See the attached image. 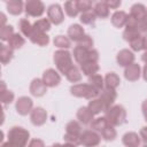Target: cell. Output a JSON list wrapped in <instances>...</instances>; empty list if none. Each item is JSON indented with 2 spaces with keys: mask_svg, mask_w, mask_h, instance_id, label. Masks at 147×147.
I'll return each mask as SVG.
<instances>
[{
  "mask_svg": "<svg viewBox=\"0 0 147 147\" xmlns=\"http://www.w3.org/2000/svg\"><path fill=\"white\" fill-rule=\"evenodd\" d=\"M8 141L2 142L1 147H26L30 132L22 126H13L8 131Z\"/></svg>",
  "mask_w": 147,
  "mask_h": 147,
  "instance_id": "cell-1",
  "label": "cell"
},
{
  "mask_svg": "<svg viewBox=\"0 0 147 147\" xmlns=\"http://www.w3.org/2000/svg\"><path fill=\"white\" fill-rule=\"evenodd\" d=\"M105 118L111 126H119L126 122V110L121 105H114L105 111Z\"/></svg>",
  "mask_w": 147,
  "mask_h": 147,
  "instance_id": "cell-2",
  "label": "cell"
},
{
  "mask_svg": "<svg viewBox=\"0 0 147 147\" xmlns=\"http://www.w3.org/2000/svg\"><path fill=\"white\" fill-rule=\"evenodd\" d=\"M53 61L56 65L57 71H60L63 75H67V72L74 67L72 64V56L67 49H59L54 53Z\"/></svg>",
  "mask_w": 147,
  "mask_h": 147,
  "instance_id": "cell-3",
  "label": "cell"
},
{
  "mask_svg": "<svg viewBox=\"0 0 147 147\" xmlns=\"http://www.w3.org/2000/svg\"><path fill=\"white\" fill-rule=\"evenodd\" d=\"M72 54H74V59L79 64H83L86 62H98L99 61V52L94 48L88 49V48L77 45L74 48Z\"/></svg>",
  "mask_w": 147,
  "mask_h": 147,
  "instance_id": "cell-4",
  "label": "cell"
},
{
  "mask_svg": "<svg viewBox=\"0 0 147 147\" xmlns=\"http://www.w3.org/2000/svg\"><path fill=\"white\" fill-rule=\"evenodd\" d=\"M70 93L76 96V98H85V99H88V100H92V99H95L99 96V92L92 87L88 83L87 84H75L70 87Z\"/></svg>",
  "mask_w": 147,
  "mask_h": 147,
  "instance_id": "cell-5",
  "label": "cell"
},
{
  "mask_svg": "<svg viewBox=\"0 0 147 147\" xmlns=\"http://www.w3.org/2000/svg\"><path fill=\"white\" fill-rule=\"evenodd\" d=\"M101 141V134L94 130H84L80 134V145L83 147H95Z\"/></svg>",
  "mask_w": 147,
  "mask_h": 147,
  "instance_id": "cell-6",
  "label": "cell"
},
{
  "mask_svg": "<svg viewBox=\"0 0 147 147\" xmlns=\"http://www.w3.org/2000/svg\"><path fill=\"white\" fill-rule=\"evenodd\" d=\"M24 11L28 16L40 17L45 13V5L40 0H28L24 6Z\"/></svg>",
  "mask_w": 147,
  "mask_h": 147,
  "instance_id": "cell-7",
  "label": "cell"
},
{
  "mask_svg": "<svg viewBox=\"0 0 147 147\" xmlns=\"http://www.w3.org/2000/svg\"><path fill=\"white\" fill-rule=\"evenodd\" d=\"M47 16H48V20L51 21V23H53L55 25H59L64 21L63 9L57 3H53L47 8Z\"/></svg>",
  "mask_w": 147,
  "mask_h": 147,
  "instance_id": "cell-8",
  "label": "cell"
},
{
  "mask_svg": "<svg viewBox=\"0 0 147 147\" xmlns=\"http://www.w3.org/2000/svg\"><path fill=\"white\" fill-rule=\"evenodd\" d=\"M15 108L20 115L25 116L28 114H31V111L33 109V101L29 96H20L16 101Z\"/></svg>",
  "mask_w": 147,
  "mask_h": 147,
  "instance_id": "cell-9",
  "label": "cell"
},
{
  "mask_svg": "<svg viewBox=\"0 0 147 147\" xmlns=\"http://www.w3.org/2000/svg\"><path fill=\"white\" fill-rule=\"evenodd\" d=\"M41 79L44 80V83L47 87H55L61 83V76L59 75V72L55 69H52V68L44 71Z\"/></svg>",
  "mask_w": 147,
  "mask_h": 147,
  "instance_id": "cell-10",
  "label": "cell"
},
{
  "mask_svg": "<svg viewBox=\"0 0 147 147\" xmlns=\"http://www.w3.org/2000/svg\"><path fill=\"white\" fill-rule=\"evenodd\" d=\"M30 121L34 126H41L47 121V113L42 107H36L30 114Z\"/></svg>",
  "mask_w": 147,
  "mask_h": 147,
  "instance_id": "cell-11",
  "label": "cell"
},
{
  "mask_svg": "<svg viewBox=\"0 0 147 147\" xmlns=\"http://www.w3.org/2000/svg\"><path fill=\"white\" fill-rule=\"evenodd\" d=\"M98 98L105 103V106L108 109L111 106H114V102H115V100L117 98V93H116V90L109 88V87H106L105 86V88L100 92V94H99Z\"/></svg>",
  "mask_w": 147,
  "mask_h": 147,
  "instance_id": "cell-12",
  "label": "cell"
},
{
  "mask_svg": "<svg viewBox=\"0 0 147 147\" xmlns=\"http://www.w3.org/2000/svg\"><path fill=\"white\" fill-rule=\"evenodd\" d=\"M116 61L118 63V65L121 67H129L130 64L134 63V54L132 51L130 49H121L118 53H117V56H116Z\"/></svg>",
  "mask_w": 147,
  "mask_h": 147,
  "instance_id": "cell-13",
  "label": "cell"
},
{
  "mask_svg": "<svg viewBox=\"0 0 147 147\" xmlns=\"http://www.w3.org/2000/svg\"><path fill=\"white\" fill-rule=\"evenodd\" d=\"M47 92V86L45 85L44 80L40 78H34L30 84V93L33 96H42Z\"/></svg>",
  "mask_w": 147,
  "mask_h": 147,
  "instance_id": "cell-14",
  "label": "cell"
},
{
  "mask_svg": "<svg viewBox=\"0 0 147 147\" xmlns=\"http://www.w3.org/2000/svg\"><path fill=\"white\" fill-rule=\"evenodd\" d=\"M141 68L138 63H132L124 69V77L129 82H136L140 78Z\"/></svg>",
  "mask_w": 147,
  "mask_h": 147,
  "instance_id": "cell-15",
  "label": "cell"
},
{
  "mask_svg": "<svg viewBox=\"0 0 147 147\" xmlns=\"http://www.w3.org/2000/svg\"><path fill=\"white\" fill-rule=\"evenodd\" d=\"M85 31H84V28L79 24H71L68 29V37L71 41H75V42H79L83 37L85 36Z\"/></svg>",
  "mask_w": 147,
  "mask_h": 147,
  "instance_id": "cell-16",
  "label": "cell"
},
{
  "mask_svg": "<svg viewBox=\"0 0 147 147\" xmlns=\"http://www.w3.org/2000/svg\"><path fill=\"white\" fill-rule=\"evenodd\" d=\"M29 39L31 40V42H33V44H36L38 46H41V47L42 46H47L48 42H49V37L45 32L38 31L34 28H33V30H32Z\"/></svg>",
  "mask_w": 147,
  "mask_h": 147,
  "instance_id": "cell-17",
  "label": "cell"
},
{
  "mask_svg": "<svg viewBox=\"0 0 147 147\" xmlns=\"http://www.w3.org/2000/svg\"><path fill=\"white\" fill-rule=\"evenodd\" d=\"M77 119L79 121V123L84 124V125H90L93 119H94V115L91 113V110L86 107H80L77 110Z\"/></svg>",
  "mask_w": 147,
  "mask_h": 147,
  "instance_id": "cell-18",
  "label": "cell"
},
{
  "mask_svg": "<svg viewBox=\"0 0 147 147\" xmlns=\"http://www.w3.org/2000/svg\"><path fill=\"white\" fill-rule=\"evenodd\" d=\"M122 142L126 147H139L141 138L136 132H126L122 138Z\"/></svg>",
  "mask_w": 147,
  "mask_h": 147,
  "instance_id": "cell-19",
  "label": "cell"
},
{
  "mask_svg": "<svg viewBox=\"0 0 147 147\" xmlns=\"http://www.w3.org/2000/svg\"><path fill=\"white\" fill-rule=\"evenodd\" d=\"M146 13H147V8L142 3H134L131 7V10H130V14L129 15L132 16L138 22H140V21H142L145 18Z\"/></svg>",
  "mask_w": 147,
  "mask_h": 147,
  "instance_id": "cell-20",
  "label": "cell"
},
{
  "mask_svg": "<svg viewBox=\"0 0 147 147\" xmlns=\"http://www.w3.org/2000/svg\"><path fill=\"white\" fill-rule=\"evenodd\" d=\"M24 6H25V3H23V1H21V0H9L6 2L8 13L11 15H15V16L20 15L23 11Z\"/></svg>",
  "mask_w": 147,
  "mask_h": 147,
  "instance_id": "cell-21",
  "label": "cell"
},
{
  "mask_svg": "<svg viewBox=\"0 0 147 147\" xmlns=\"http://www.w3.org/2000/svg\"><path fill=\"white\" fill-rule=\"evenodd\" d=\"M93 13L100 18H107L109 16V7L106 1H98L93 6Z\"/></svg>",
  "mask_w": 147,
  "mask_h": 147,
  "instance_id": "cell-22",
  "label": "cell"
},
{
  "mask_svg": "<svg viewBox=\"0 0 147 147\" xmlns=\"http://www.w3.org/2000/svg\"><path fill=\"white\" fill-rule=\"evenodd\" d=\"M126 20H127V14L123 10H116L111 15V23L116 28H123L126 24Z\"/></svg>",
  "mask_w": 147,
  "mask_h": 147,
  "instance_id": "cell-23",
  "label": "cell"
},
{
  "mask_svg": "<svg viewBox=\"0 0 147 147\" xmlns=\"http://www.w3.org/2000/svg\"><path fill=\"white\" fill-rule=\"evenodd\" d=\"M87 108L91 110V113L93 115H98L100 113H105L107 110V107L105 106V103L99 99V98H95V99H92L88 105H87Z\"/></svg>",
  "mask_w": 147,
  "mask_h": 147,
  "instance_id": "cell-24",
  "label": "cell"
},
{
  "mask_svg": "<svg viewBox=\"0 0 147 147\" xmlns=\"http://www.w3.org/2000/svg\"><path fill=\"white\" fill-rule=\"evenodd\" d=\"M0 60L2 64H7L11 61V59L14 57V49L10 48L8 45L1 44L0 45Z\"/></svg>",
  "mask_w": 147,
  "mask_h": 147,
  "instance_id": "cell-25",
  "label": "cell"
},
{
  "mask_svg": "<svg viewBox=\"0 0 147 147\" xmlns=\"http://www.w3.org/2000/svg\"><path fill=\"white\" fill-rule=\"evenodd\" d=\"M80 70L85 76H94L99 71V64L98 62H86L80 64Z\"/></svg>",
  "mask_w": 147,
  "mask_h": 147,
  "instance_id": "cell-26",
  "label": "cell"
},
{
  "mask_svg": "<svg viewBox=\"0 0 147 147\" xmlns=\"http://www.w3.org/2000/svg\"><path fill=\"white\" fill-rule=\"evenodd\" d=\"M119 83H121V79H119L118 75L115 72H108L105 76V86L106 87L116 90V87L119 86Z\"/></svg>",
  "mask_w": 147,
  "mask_h": 147,
  "instance_id": "cell-27",
  "label": "cell"
},
{
  "mask_svg": "<svg viewBox=\"0 0 147 147\" xmlns=\"http://www.w3.org/2000/svg\"><path fill=\"white\" fill-rule=\"evenodd\" d=\"M92 87H94L99 93L105 88V78L101 75H94L88 77V82H87Z\"/></svg>",
  "mask_w": 147,
  "mask_h": 147,
  "instance_id": "cell-28",
  "label": "cell"
},
{
  "mask_svg": "<svg viewBox=\"0 0 147 147\" xmlns=\"http://www.w3.org/2000/svg\"><path fill=\"white\" fill-rule=\"evenodd\" d=\"M24 44H25V39L20 33H14L8 40V46L13 49H18L22 46H24Z\"/></svg>",
  "mask_w": 147,
  "mask_h": 147,
  "instance_id": "cell-29",
  "label": "cell"
},
{
  "mask_svg": "<svg viewBox=\"0 0 147 147\" xmlns=\"http://www.w3.org/2000/svg\"><path fill=\"white\" fill-rule=\"evenodd\" d=\"M53 42H54V46L59 47L60 49H68V48L71 46V40L69 39V37L62 36V34L56 36V37L54 38Z\"/></svg>",
  "mask_w": 147,
  "mask_h": 147,
  "instance_id": "cell-30",
  "label": "cell"
},
{
  "mask_svg": "<svg viewBox=\"0 0 147 147\" xmlns=\"http://www.w3.org/2000/svg\"><path fill=\"white\" fill-rule=\"evenodd\" d=\"M18 28H20L21 33L29 38L33 30V24H31L29 22V20H26V18H21L18 22Z\"/></svg>",
  "mask_w": 147,
  "mask_h": 147,
  "instance_id": "cell-31",
  "label": "cell"
},
{
  "mask_svg": "<svg viewBox=\"0 0 147 147\" xmlns=\"http://www.w3.org/2000/svg\"><path fill=\"white\" fill-rule=\"evenodd\" d=\"M82 132H83L82 125L77 121H70L65 125V133H70V134H75V136H79L80 137Z\"/></svg>",
  "mask_w": 147,
  "mask_h": 147,
  "instance_id": "cell-32",
  "label": "cell"
},
{
  "mask_svg": "<svg viewBox=\"0 0 147 147\" xmlns=\"http://www.w3.org/2000/svg\"><path fill=\"white\" fill-rule=\"evenodd\" d=\"M64 11L67 13L68 16L76 17L79 14V10L77 7V1H65L64 2Z\"/></svg>",
  "mask_w": 147,
  "mask_h": 147,
  "instance_id": "cell-33",
  "label": "cell"
},
{
  "mask_svg": "<svg viewBox=\"0 0 147 147\" xmlns=\"http://www.w3.org/2000/svg\"><path fill=\"white\" fill-rule=\"evenodd\" d=\"M140 36H141V32L138 29H136V28H125V30L123 32V38L127 42L134 40L136 38L140 37Z\"/></svg>",
  "mask_w": 147,
  "mask_h": 147,
  "instance_id": "cell-34",
  "label": "cell"
},
{
  "mask_svg": "<svg viewBox=\"0 0 147 147\" xmlns=\"http://www.w3.org/2000/svg\"><path fill=\"white\" fill-rule=\"evenodd\" d=\"M100 133H101V137H102L106 141H113V140H115L116 137H117V132H116V130L114 129V126H111V125H107Z\"/></svg>",
  "mask_w": 147,
  "mask_h": 147,
  "instance_id": "cell-35",
  "label": "cell"
},
{
  "mask_svg": "<svg viewBox=\"0 0 147 147\" xmlns=\"http://www.w3.org/2000/svg\"><path fill=\"white\" fill-rule=\"evenodd\" d=\"M90 125H91V129H92V130H94V131H96V132H101V131H102L107 125H109V124H108L107 119H106L105 116H103V117H96V118H94L93 122H92Z\"/></svg>",
  "mask_w": 147,
  "mask_h": 147,
  "instance_id": "cell-36",
  "label": "cell"
},
{
  "mask_svg": "<svg viewBox=\"0 0 147 147\" xmlns=\"http://www.w3.org/2000/svg\"><path fill=\"white\" fill-rule=\"evenodd\" d=\"M51 21L48 18H40L38 21H36L33 23V28L38 31H41V32H47L48 30H51Z\"/></svg>",
  "mask_w": 147,
  "mask_h": 147,
  "instance_id": "cell-37",
  "label": "cell"
},
{
  "mask_svg": "<svg viewBox=\"0 0 147 147\" xmlns=\"http://www.w3.org/2000/svg\"><path fill=\"white\" fill-rule=\"evenodd\" d=\"M65 77H67V79H68L69 82H71V83H78V82L82 79V72H80V70H79L76 65H74V67L67 72Z\"/></svg>",
  "mask_w": 147,
  "mask_h": 147,
  "instance_id": "cell-38",
  "label": "cell"
},
{
  "mask_svg": "<svg viewBox=\"0 0 147 147\" xmlns=\"http://www.w3.org/2000/svg\"><path fill=\"white\" fill-rule=\"evenodd\" d=\"M80 22L85 25H94L95 23V20H96V16L95 14L93 13V10L91 11H87V13H83L80 14Z\"/></svg>",
  "mask_w": 147,
  "mask_h": 147,
  "instance_id": "cell-39",
  "label": "cell"
},
{
  "mask_svg": "<svg viewBox=\"0 0 147 147\" xmlns=\"http://www.w3.org/2000/svg\"><path fill=\"white\" fill-rule=\"evenodd\" d=\"M14 28L11 25H5V26H1L0 29V39L2 41H8L9 38L14 34Z\"/></svg>",
  "mask_w": 147,
  "mask_h": 147,
  "instance_id": "cell-40",
  "label": "cell"
},
{
  "mask_svg": "<svg viewBox=\"0 0 147 147\" xmlns=\"http://www.w3.org/2000/svg\"><path fill=\"white\" fill-rule=\"evenodd\" d=\"M14 98H15L14 92H11L9 90H6L3 92H0V100H1V103L3 106H7V105L11 103L14 101Z\"/></svg>",
  "mask_w": 147,
  "mask_h": 147,
  "instance_id": "cell-41",
  "label": "cell"
},
{
  "mask_svg": "<svg viewBox=\"0 0 147 147\" xmlns=\"http://www.w3.org/2000/svg\"><path fill=\"white\" fill-rule=\"evenodd\" d=\"M77 7L79 13H87L92 10V2L90 0H79L77 1Z\"/></svg>",
  "mask_w": 147,
  "mask_h": 147,
  "instance_id": "cell-42",
  "label": "cell"
},
{
  "mask_svg": "<svg viewBox=\"0 0 147 147\" xmlns=\"http://www.w3.org/2000/svg\"><path fill=\"white\" fill-rule=\"evenodd\" d=\"M129 44H130V47H131V49H132V51H134V52H140V51H142V49H144V40H142V34H141L140 37L136 38L134 40L130 41Z\"/></svg>",
  "mask_w": 147,
  "mask_h": 147,
  "instance_id": "cell-43",
  "label": "cell"
},
{
  "mask_svg": "<svg viewBox=\"0 0 147 147\" xmlns=\"http://www.w3.org/2000/svg\"><path fill=\"white\" fill-rule=\"evenodd\" d=\"M78 46H82V47H85V48H88V49H92L93 48V45H94V41L92 39V37L90 34H85L83 37V39L77 44Z\"/></svg>",
  "mask_w": 147,
  "mask_h": 147,
  "instance_id": "cell-44",
  "label": "cell"
},
{
  "mask_svg": "<svg viewBox=\"0 0 147 147\" xmlns=\"http://www.w3.org/2000/svg\"><path fill=\"white\" fill-rule=\"evenodd\" d=\"M106 3L109 7V9H117L122 5L119 0H106Z\"/></svg>",
  "mask_w": 147,
  "mask_h": 147,
  "instance_id": "cell-45",
  "label": "cell"
},
{
  "mask_svg": "<svg viewBox=\"0 0 147 147\" xmlns=\"http://www.w3.org/2000/svg\"><path fill=\"white\" fill-rule=\"evenodd\" d=\"M28 147H45V144H44V141L41 139L34 138V139H32L29 142V146Z\"/></svg>",
  "mask_w": 147,
  "mask_h": 147,
  "instance_id": "cell-46",
  "label": "cell"
},
{
  "mask_svg": "<svg viewBox=\"0 0 147 147\" xmlns=\"http://www.w3.org/2000/svg\"><path fill=\"white\" fill-rule=\"evenodd\" d=\"M138 29L140 32H144V33H147V13H146V16L142 21L139 22L138 24Z\"/></svg>",
  "mask_w": 147,
  "mask_h": 147,
  "instance_id": "cell-47",
  "label": "cell"
},
{
  "mask_svg": "<svg viewBox=\"0 0 147 147\" xmlns=\"http://www.w3.org/2000/svg\"><path fill=\"white\" fill-rule=\"evenodd\" d=\"M139 136H140L141 140L144 141V144H145V145H147V126H144V127H141Z\"/></svg>",
  "mask_w": 147,
  "mask_h": 147,
  "instance_id": "cell-48",
  "label": "cell"
},
{
  "mask_svg": "<svg viewBox=\"0 0 147 147\" xmlns=\"http://www.w3.org/2000/svg\"><path fill=\"white\" fill-rule=\"evenodd\" d=\"M141 110H142V114H144L145 121L147 122V100L142 101V103H141Z\"/></svg>",
  "mask_w": 147,
  "mask_h": 147,
  "instance_id": "cell-49",
  "label": "cell"
},
{
  "mask_svg": "<svg viewBox=\"0 0 147 147\" xmlns=\"http://www.w3.org/2000/svg\"><path fill=\"white\" fill-rule=\"evenodd\" d=\"M52 147H77V146L76 145H72V144L65 142V144H54Z\"/></svg>",
  "mask_w": 147,
  "mask_h": 147,
  "instance_id": "cell-50",
  "label": "cell"
},
{
  "mask_svg": "<svg viewBox=\"0 0 147 147\" xmlns=\"http://www.w3.org/2000/svg\"><path fill=\"white\" fill-rule=\"evenodd\" d=\"M0 17H1V26L7 25V24H6V15H5L3 13H1V14H0ZM1 26H0V28H1Z\"/></svg>",
  "mask_w": 147,
  "mask_h": 147,
  "instance_id": "cell-51",
  "label": "cell"
},
{
  "mask_svg": "<svg viewBox=\"0 0 147 147\" xmlns=\"http://www.w3.org/2000/svg\"><path fill=\"white\" fill-rule=\"evenodd\" d=\"M142 77H144L145 82H147V64H145V67L142 69Z\"/></svg>",
  "mask_w": 147,
  "mask_h": 147,
  "instance_id": "cell-52",
  "label": "cell"
},
{
  "mask_svg": "<svg viewBox=\"0 0 147 147\" xmlns=\"http://www.w3.org/2000/svg\"><path fill=\"white\" fill-rule=\"evenodd\" d=\"M142 40H144V49H147V33L142 34Z\"/></svg>",
  "mask_w": 147,
  "mask_h": 147,
  "instance_id": "cell-53",
  "label": "cell"
},
{
  "mask_svg": "<svg viewBox=\"0 0 147 147\" xmlns=\"http://www.w3.org/2000/svg\"><path fill=\"white\" fill-rule=\"evenodd\" d=\"M141 60H142V61H144V62L147 64V49H146V51H145V53L142 54V56H141Z\"/></svg>",
  "mask_w": 147,
  "mask_h": 147,
  "instance_id": "cell-54",
  "label": "cell"
},
{
  "mask_svg": "<svg viewBox=\"0 0 147 147\" xmlns=\"http://www.w3.org/2000/svg\"><path fill=\"white\" fill-rule=\"evenodd\" d=\"M144 147H147V145H145V146H144Z\"/></svg>",
  "mask_w": 147,
  "mask_h": 147,
  "instance_id": "cell-55",
  "label": "cell"
},
{
  "mask_svg": "<svg viewBox=\"0 0 147 147\" xmlns=\"http://www.w3.org/2000/svg\"><path fill=\"white\" fill-rule=\"evenodd\" d=\"M51 147H52V146H51Z\"/></svg>",
  "mask_w": 147,
  "mask_h": 147,
  "instance_id": "cell-56",
  "label": "cell"
}]
</instances>
